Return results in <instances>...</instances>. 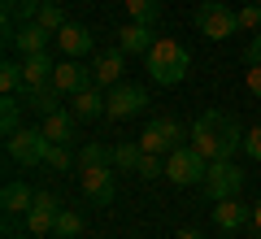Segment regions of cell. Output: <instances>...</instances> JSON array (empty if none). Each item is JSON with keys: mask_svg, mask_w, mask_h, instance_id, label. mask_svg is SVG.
<instances>
[{"mask_svg": "<svg viewBox=\"0 0 261 239\" xmlns=\"http://www.w3.org/2000/svg\"><path fill=\"white\" fill-rule=\"evenodd\" d=\"M35 22H39V26H48V31H53V35H57V31L65 26V13H61V5H39Z\"/></svg>", "mask_w": 261, "mask_h": 239, "instance_id": "obj_30", "label": "cell"}, {"mask_svg": "<svg viewBox=\"0 0 261 239\" xmlns=\"http://www.w3.org/2000/svg\"><path fill=\"white\" fill-rule=\"evenodd\" d=\"M126 13H130V22L152 26V22H157V13H161V5H157V0H126Z\"/></svg>", "mask_w": 261, "mask_h": 239, "instance_id": "obj_25", "label": "cell"}, {"mask_svg": "<svg viewBox=\"0 0 261 239\" xmlns=\"http://www.w3.org/2000/svg\"><path fill=\"white\" fill-rule=\"evenodd\" d=\"M152 44H157V35H152V26H144V22H126V26L118 31L122 52H148Z\"/></svg>", "mask_w": 261, "mask_h": 239, "instance_id": "obj_18", "label": "cell"}, {"mask_svg": "<svg viewBox=\"0 0 261 239\" xmlns=\"http://www.w3.org/2000/svg\"><path fill=\"white\" fill-rule=\"evenodd\" d=\"M205 174H209V161H205V156H200V152H196L192 144L174 148V152L166 156V178H170V183H178V187L205 183Z\"/></svg>", "mask_w": 261, "mask_h": 239, "instance_id": "obj_3", "label": "cell"}, {"mask_svg": "<svg viewBox=\"0 0 261 239\" xmlns=\"http://www.w3.org/2000/svg\"><path fill=\"white\" fill-rule=\"evenodd\" d=\"M18 100L27 104V109H35L39 118H48V113H57V109H61V92H57L53 83H48V87H27V92H22Z\"/></svg>", "mask_w": 261, "mask_h": 239, "instance_id": "obj_19", "label": "cell"}, {"mask_svg": "<svg viewBox=\"0 0 261 239\" xmlns=\"http://www.w3.org/2000/svg\"><path fill=\"white\" fill-rule=\"evenodd\" d=\"M53 31L48 26H39L35 18L31 22H18V31H13V44H18V52L22 57H35V52H48V44H53Z\"/></svg>", "mask_w": 261, "mask_h": 239, "instance_id": "obj_11", "label": "cell"}, {"mask_svg": "<svg viewBox=\"0 0 261 239\" xmlns=\"http://www.w3.org/2000/svg\"><path fill=\"white\" fill-rule=\"evenodd\" d=\"M148 109V92L140 83H118L109 92V113L105 118H135V113Z\"/></svg>", "mask_w": 261, "mask_h": 239, "instance_id": "obj_9", "label": "cell"}, {"mask_svg": "<svg viewBox=\"0 0 261 239\" xmlns=\"http://www.w3.org/2000/svg\"><path fill=\"white\" fill-rule=\"evenodd\" d=\"M174 239H205V235H196V230H178Z\"/></svg>", "mask_w": 261, "mask_h": 239, "instance_id": "obj_36", "label": "cell"}, {"mask_svg": "<svg viewBox=\"0 0 261 239\" xmlns=\"http://www.w3.org/2000/svg\"><path fill=\"white\" fill-rule=\"evenodd\" d=\"M109 161H113V148H105L100 139L83 144V152H79V170H92V166H109Z\"/></svg>", "mask_w": 261, "mask_h": 239, "instance_id": "obj_24", "label": "cell"}, {"mask_svg": "<svg viewBox=\"0 0 261 239\" xmlns=\"http://www.w3.org/2000/svg\"><path fill=\"white\" fill-rule=\"evenodd\" d=\"M22 109H27V104H22L18 96H5V100H0V130H5V139L22 130Z\"/></svg>", "mask_w": 261, "mask_h": 239, "instance_id": "obj_22", "label": "cell"}, {"mask_svg": "<svg viewBox=\"0 0 261 239\" xmlns=\"http://www.w3.org/2000/svg\"><path fill=\"white\" fill-rule=\"evenodd\" d=\"M57 44H61V52L65 57H83V52H92V31L87 26H74V22H65L61 31H57Z\"/></svg>", "mask_w": 261, "mask_h": 239, "instance_id": "obj_17", "label": "cell"}, {"mask_svg": "<svg viewBox=\"0 0 261 239\" xmlns=\"http://www.w3.org/2000/svg\"><path fill=\"white\" fill-rule=\"evenodd\" d=\"M244 83H248V92H252V96L261 100V61H257V65H248V74H244Z\"/></svg>", "mask_w": 261, "mask_h": 239, "instance_id": "obj_33", "label": "cell"}, {"mask_svg": "<svg viewBox=\"0 0 261 239\" xmlns=\"http://www.w3.org/2000/svg\"><path fill=\"white\" fill-rule=\"evenodd\" d=\"M74 113H65V109H57V113H48L44 122H39V130H44L48 139H53V144H65L70 148V139H74Z\"/></svg>", "mask_w": 261, "mask_h": 239, "instance_id": "obj_20", "label": "cell"}, {"mask_svg": "<svg viewBox=\"0 0 261 239\" xmlns=\"http://www.w3.org/2000/svg\"><path fill=\"white\" fill-rule=\"evenodd\" d=\"M57 196L53 192H35V204H31V213H27V230H31V239H44V235H57Z\"/></svg>", "mask_w": 261, "mask_h": 239, "instance_id": "obj_8", "label": "cell"}, {"mask_svg": "<svg viewBox=\"0 0 261 239\" xmlns=\"http://www.w3.org/2000/svg\"><path fill=\"white\" fill-rule=\"evenodd\" d=\"M135 174H140V178H161V174H166V156L144 152V156H140V166H135Z\"/></svg>", "mask_w": 261, "mask_h": 239, "instance_id": "obj_29", "label": "cell"}, {"mask_svg": "<svg viewBox=\"0 0 261 239\" xmlns=\"http://www.w3.org/2000/svg\"><path fill=\"white\" fill-rule=\"evenodd\" d=\"M144 57H148V74H152V83H161V87L183 83L187 65H192L187 48L178 44V39H170V35H157V44H152Z\"/></svg>", "mask_w": 261, "mask_h": 239, "instance_id": "obj_2", "label": "cell"}, {"mask_svg": "<svg viewBox=\"0 0 261 239\" xmlns=\"http://www.w3.org/2000/svg\"><path fill=\"white\" fill-rule=\"evenodd\" d=\"M48 148H53V139H48L39 126H35V130H31V126H22L18 135H9V139H5V152H9V161H18V166H44Z\"/></svg>", "mask_w": 261, "mask_h": 239, "instance_id": "obj_5", "label": "cell"}, {"mask_svg": "<svg viewBox=\"0 0 261 239\" xmlns=\"http://www.w3.org/2000/svg\"><path fill=\"white\" fill-rule=\"evenodd\" d=\"M44 166L57 170V174H65V170L74 166V156H70V148H65V144H53V148H48V156H44Z\"/></svg>", "mask_w": 261, "mask_h": 239, "instance_id": "obj_28", "label": "cell"}, {"mask_svg": "<svg viewBox=\"0 0 261 239\" xmlns=\"http://www.w3.org/2000/svg\"><path fill=\"white\" fill-rule=\"evenodd\" d=\"M244 152H248L252 161H261V126H257V130H248V135H244Z\"/></svg>", "mask_w": 261, "mask_h": 239, "instance_id": "obj_32", "label": "cell"}, {"mask_svg": "<svg viewBox=\"0 0 261 239\" xmlns=\"http://www.w3.org/2000/svg\"><path fill=\"white\" fill-rule=\"evenodd\" d=\"M0 92L5 96H22V65H13V61L0 65Z\"/></svg>", "mask_w": 261, "mask_h": 239, "instance_id": "obj_26", "label": "cell"}, {"mask_svg": "<svg viewBox=\"0 0 261 239\" xmlns=\"http://www.w3.org/2000/svg\"><path fill=\"white\" fill-rule=\"evenodd\" d=\"M261 61V31L252 35V44H248V52H244V65H257Z\"/></svg>", "mask_w": 261, "mask_h": 239, "instance_id": "obj_34", "label": "cell"}, {"mask_svg": "<svg viewBox=\"0 0 261 239\" xmlns=\"http://www.w3.org/2000/svg\"><path fill=\"white\" fill-rule=\"evenodd\" d=\"M240 31H261V0H252V5L240 9Z\"/></svg>", "mask_w": 261, "mask_h": 239, "instance_id": "obj_31", "label": "cell"}, {"mask_svg": "<svg viewBox=\"0 0 261 239\" xmlns=\"http://www.w3.org/2000/svg\"><path fill=\"white\" fill-rule=\"evenodd\" d=\"M5 239H27V235H5Z\"/></svg>", "mask_w": 261, "mask_h": 239, "instance_id": "obj_37", "label": "cell"}, {"mask_svg": "<svg viewBox=\"0 0 261 239\" xmlns=\"http://www.w3.org/2000/svg\"><path fill=\"white\" fill-rule=\"evenodd\" d=\"M79 230H83V218L61 204V209H57V239H70V235H79Z\"/></svg>", "mask_w": 261, "mask_h": 239, "instance_id": "obj_27", "label": "cell"}, {"mask_svg": "<svg viewBox=\"0 0 261 239\" xmlns=\"http://www.w3.org/2000/svg\"><path fill=\"white\" fill-rule=\"evenodd\" d=\"M79 183H83V196L96 204H109L113 200V170L109 166H92V170H79Z\"/></svg>", "mask_w": 261, "mask_h": 239, "instance_id": "obj_12", "label": "cell"}, {"mask_svg": "<svg viewBox=\"0 0 261 239\" xmlns=\"http://www.w3.org/2000/svg\"><path fill=\"white\" fill-rule=\"evenodd\" d=\"M252 226L261 230V204H252Z\"/></svg>", "mask_w": 261, "mask_h": 239, "instance_id": "obj_35", "label": "cell"}, {"mask_svg": "<svg viewBox=\"0 0 261 239\" xmlns=\"http://www.w3.org/2000/svg\"><path fill=\"white\" fill-rule=\"evenodd\" d=\"M70 113H74L79 122H96V118H105V113H109V96L100 92V87H87V92H79L74 96V104H70Z\"/></svg>", "mask_w": 261, "mask_h": 239, "instance_id": "obj_14", "label": "cell"}, {"mask_svg": "<svg viewBox=\"0 0 261 239\" xmlns=\"http://www.w3.org/2000/svg\"><path fill=\"white\" fill-rule=\"evenodd\" d=\"M70 239H79V235H70Z\"/></svg>", "mask_w": 261, "mask_h": 239, "instance_id": "obj_39", "label": "cell"}, {"mask_svg": "<svg viewBox=\"0 0 261 239\" xmlns=\"http://www.w3.org/2000/svg\"><path fill=\"white\" fill-rule=\"evenodd\" d=\"M0 204H5V213L9 218H18V213H31V204H35V192H31L27 183H5V192H0Z\"/></svg>", "mask_w": 261, "mask_h": 239, "instance_id": "obj_21", "label": "cell"}, {"mask_svg": "<svg viewBox=\"0 0 261 239\" xmlns=\"http://www.w3.org/2000/svg\"><path fill=\"white\" fill-rule=\"evenodd\" d=\"M248 5H252V0H248Z\"/></svg>", "mask_w": 261, "mask_h": 239, "instance_id": "obj_40", "label": "cell"}, {"mask_svg": "<svg viewBox=\"0 0 261 239\" xmlns=\"http://www.w3.org/2000/svg\"><path fill=\"white\" fill-rule=\"evenodd\" d=\"M244 174L235 161H209V174H205V196L209 200H226V196H240Z\"/></svg>", "mask_w": 261, "mask_h": 239, "instance_id": "obj_7", "label": "cell"}, {"mask_svg": "<svg viewBox=\"0 0 261 239\" xmlns=\"http://www.w3.org/2000/svg\"><path fill=\"white\" fill-rule=\"evenodd\" d=\"M53 87L61 96H79L92 87V65H79L74 57L70 61H57V74H53Z\"/></svg>", "mask_w": 261, "mask_h": 239, "instance_id": "obj_10", "label": "cell"}, {"mask_svg": "<svg viewBox=\"0 0 261 239\" xmlns=\"http://www.w3.org/2000/svg\"><path fill=\"white\" fill-rule=\"evenodd\" d=\"M140 156H144L140 139H126V144H118V148H113V166H118V170H126V174H135Z\"/></svg>", "mask_w": 261, "mask_h": 239, "instance_id": "obj_23", "label": "cell"}, {"mask_svg": "<svg viewBox=\"0 0 261 239\" xmlns=\"http://www.w3.org/2000/svg\"><path fill=\"white\" fill-rule=\"evenodd\" d=\"M196 26L205 39H231L240 31V13L226 9L222 0H200V9H196Z\"/></svg>", "mask_w": 261, "mask_h": 239, "instance_id": "obj_4", "label": "cell"}, {"mask_svg": "<svg viewBox=\"0 0 261 239\" xmlns=\"http://www.w3.org/2000/svg\"><path fill=\"white\" fill-rule=\"evenodd\" d=\"M9 5H18V0H9Z\"/></svg>", "mask_w": 261, "mask_h": 239, "instance_id": "obj_38", "label": "cell"}, {"mask_svg": "<svg viewBox=\"0 0 261 239\" xmlns=\"http://www.w3.org/2000/svg\"><path fill=\"white\" fill-rule=\"evenodd\" d=\"M192 148L205 156V161H231L244 148V130H240V122H235L231 113L209 109V113H200L196 126H192Z\"/></svg>", "mask_w": 261, "mask_h": 239, "instance_id": "obj_1", "label": "cell"}, {"mask_svg": "<svg viewBox=\"0 0 261 239\" xmlns=\"http://www.w3.org/2000/svg\"><path fill=\"white\" fill-rule=\"evenodd\" d=\"M140 148L144 152H157V156H170L174 148H183V126L174 118H152L140 135Z\"/></svg>", "mask_w": 261, "mask_h": 239, "instance_id": "obj_6", "label": "cell"}, {"mask_svg": "<svg viewBox=\"0 0 261 239\" xmlns=\"http://www.w3.org/2000/svg\"><path fill=\"white\" fill-rule=\"evenodd\" d=\"M214 222L222 230H240L244 222H252V209L240 204V196H226V200H214Z\"/></svg>", "mask_w": 261, "mask_h": 239, "instance_id": "obj_16", "label": "cell"}, {"mask_svg": "<svg viewBox=\"0 0 261 239\" xmlns=\"http://www.w3.org/2000/svg\"><path fill=\"white\" fill-rule=\"evenodd\" d=\"M122 70H126V52H122V48H113V52H96L92 83L96 87H118L122 83Z\"/></svg>", "mask_w": 261, "mask_h": 239, "instance_id": "obj_13", "label": "cell"}, {"mask_svg": "<svg viewBox=\"0 0 261 239\" xmlns=\"http://www.w3.org/2000/svg\"><path fill=\"white\" fill-rule=\"evenodd\" d=\"M53 74H57V61L48 52L27 57V61H22V92H27V87H48V83H53Z\"/></svg>", "mask_w": 261, "mask_h": 239, "instance_id": "obj_15", "label": "cell"}]
</instances>
